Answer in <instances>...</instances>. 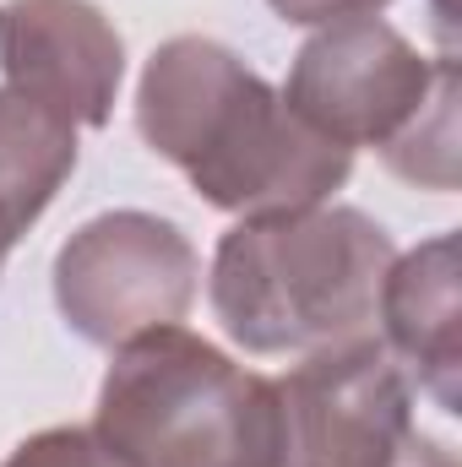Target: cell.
<instances>
[{"label":"cell","instance_id":"obj_1","mask_svg":"<svg viewBox=\"0 0 462 467\" xmlns=\"http://www.w3.org/2000/svg\"><path fill=\"white\" fill-rule=\"evenodd\" d=\"M136 130L207 207L239 218L321 207L353 169L348 147L316 136L267 77L202 33L152 49L136 82Z\"/></svg>","mask_w":462,"mask_h":467},{"label":"cell","instance_id":"obj_2","mask_svg":"<svg viewBox=\"0 0 462 467\" xmlns=\"http://www.w3.org/2000/svg\"><path fill=\"white\" fill-rule=\"evenodd\" d=\"M392 255V234L359 207L267 213L218 239L207 299L245 353H316L370 332Z\"/></svg>","mask_w":462,"mask_h":467},{"label":"cell","instance_id":"obj_3","mask_svg":"<svg viewBox=\"0 0 462 467\" xmlns=\"http://www.w3.org/2000/svg\"><path fill=\"white\" fill-rule=\"evenodd\" d=\"M93 435L120 467H289L278 380L180 321L115 348Z\"/></svg>","mask_w":462,"mask_h":467},{"label":"cell","instance_id":"obj_4","mask_svg":"<svg viewBox=\"0 0 462 467\" xmlns=\"http://www.w3.org/2000/svg\"><path fill=\"white\" fill-rule=\"evenodd\" d=\"M457 88V60L419 55L392 22L381 16H348L327 22L289 71L283 104L305 119L316 136L338 147H381L392 152L419 119L436 109V99Z\"/></svg>","mask_w":462,"mask_h":467},{"label":"cell","instance_id":"obj_5","mask_svg":"<svg viewBox=\"0 0 462 467\" xmlns=\"http://www.w3.org/2000/svg\"><path fill=\"white\" fill-rule=\"evenodd\" d=\"M196 244L158 213H104L71 234L55 255V305L66 327L120 348L152 327H174L196 299Z\"/></svg>","mask_w":462,"mask_h":467},{"label":"cell","instance_id":"obj_6","mask_svg":"<svg viewBox=\"0 0 462 467\" xmlns=\"http://www.w3.org/2000/svg\"><path fill=\"white\" fill-rule=\"evenodd\" d=\"M289 467H392L414 435V391L375 337L305 353L278 380Z\"/></svg>","mask_w":462,"mask_h":467},{"label":"cell","instance_id":"obj_7","mask_svg":"<svg viewBox=\"0 0 462 467\" xmlns=\"http://www.w3.org/2000/svg\"><path fill=\"white\" fill-rule=\"evenodd\" d=\"M0 71L11 93L66 125H110L125 82V44L93 0H5Z\"/></svg>","mask_w":462,"mask_h":467},{"label":"cell","instance_id":"obj_8","mask_svg":"<svg viewBox=\"0 0 462 467\" xmlns=\"http://www.w3.org/2000/svg\"><path fill=\"white\" fill-rule=\"evenodd\" d=\"M375 316L386 321V343L403 353L419 375V386L446 408L462 413L457 375H462V343H457V234H436L408 255H392L381 277Z\"/></svg>","mask_w":462,"mask_h":467},{"label":"cell","instance_id":"obj_9","mask_svg":"<svg viewBox=\"0 0 462 467\" xmlns=\"http://www.w3.org/2000/svg\"><path fill=\"white\" fill-rule=\"evenodd\" d=\"M77 169V125L0 88V272Z\"/></svg>","mask_w":462,"mask_h":467},{"label":"cell","instance_id":"obj_10","mask_svg":"<svg viewBox=\"0 0 462 467\" xmlns=\"http://www.w3.org/2000/svg\"><path fill=\"white\" fill-rule=\"evenodd\" d=\"M0 467H120L93 430H77V424H60V430H38L27 435Z\"/></svg>","mask_w":462,"mask_h":467},{"label":"cell","instance_id":"obj_11","mask_svg":"<svg viewBox=\"0 0 462 467\" xmlns=\"http://www.w3.org/2000/svg\"><path fill=\"white\" fill-rule=\"evenodd\" d=\"M267 5L294 27H327V22H348V16H375L392 0H267Z\"/></svg>","mask_w":462,"mask_h":467},{"label":"cell","instance_id":"obj_12","mask_svg":"<svg viewBox=\"0 0 462 467\" xmlns=\"http://www.w3.org/2000/svg\"><path fill=\"white\" fill-rule=\"evenodd\" d=\"M392 467H457V462H452V451H446L441 441H430V435H419V430H414V435H408V446L397 451V462H392Z\"/></svg>","mask_w":462,"mask_h":467}]
</instances>
